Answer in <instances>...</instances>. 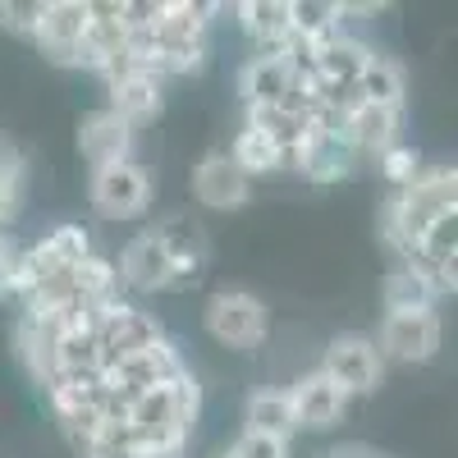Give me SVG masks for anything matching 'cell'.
<instances>
[{"label":"cell","instance_id":"cell-1","mask_svg":"<svg viewBox=\"0 0 458 458\" xmlns=\"http://www.w3.org/2000/svg\"><path fill=\"white\" fill-rule=\"evenodd\" d=\"M129 427H133V454L138 458H179L188 440V422L198 417V380L174 376L165 386L147 390L129 403Z\"/></svg>","mask_w":458,"mask_h":458},{"label":"cell","instance_id":"cell-2","mask_svg":"<svg viewBox=\"0 0 458 458\" xmlns=\"http://www.w3.org/2000/svg\"><path fill=\"white\" fill-rule=\"evenodd\" d=\"M454 198H458V174H454V165H449V170H422L408 188H399V198L390 202V216H386L394 248H399V252H412L431 225L458 216V202H454Z\"/></svg>","mask_w":458,"mask_h":458},{"label":"cell","instance_id":"cell-3","mask_svg":"<svg viewBox=\"0 0 458 458\" xmlns=\"http://www.w3.org/2000/svg\"><path fill=\"white\" fill-rule=\"evenodd\" d=\"M161 339L165 335H161L157 317H147V312H138V308H129V302L114 298L110 308L101 312V321H97V367H101V376L110 367H120L124 358L151 349V344H161Z\"/></svg>","mask_w":458,"mask_h":458},{"label":"cell","instance_id":"cell-4","mask_svg":"<svg viewBox=\"0 0 458 458\" xmlns=\"http://www.w3.org/2000/svg\"><path fill=\"white\" fill-rule=\"evenodd\" d=\"M266 326H271L266 308L243 289H225L207 302V335L225 349H257L266 339Z\"/></svg>","mask_w":458,"mask_h":458},{"label":"cell","instance_id":"cell-5","mask_svg":"<svg viewBox=\"0 0 458 458\" xmlns=\"http://www.w3.org/2000/svg\"><path fill=\"white\" fill-rule=\"evenodd\" d=\"M183 371H188V367H183V358L174 353V344L161 339V344H151V349L124 358L120 367H110V371H106V390L129 408L138 394L165 386V380H174V376H183Z\"/></svg>","mask_w":458,"mask_h":458},{"label":"cell","instance_id":"cell-6","mask_svg":"<svg viewBox=\"0 0 458 458\" xmlns=\"http://www.w3.org/2000/svg\"><path fill=\"white\" fill-rule=\"evenodd\" d=\"M344 394H371L380 386V371H386V358H380L376 339L367 335H339L326 349V367H321Z\"/></svg>","mask_w":458,"mask_h":458},{"label":"cell","instance_id":"cell-7","mask_svg":"<svg viewBox=\"0 0 458 458\" xmlns=\"http://www.w3.org/2000/svg\"><path fill=\"white\" fill-rule=\"evenodd\" d=\"M92 207L97 216L106 220H138L151 202V179L133 165V161H120V165H106L92 174Z\"/></svg>","mask_w":458,"mask_h":458},{"label":"cell","instance_id":"cell-8","mask_svg":"<svg viewBox=\"0 0 458 458\" xmlns=\"http://www.w3.org/2000/svg\"><path fill=\"white\" fill-rule=\"evenodd\" d=\"M380 358L394 362H431L440 349V317L436 312H390L376 339Z\"/></svg>","mask_w":458,"mask_h":458},{"label":"cell","instance_id":"cell-9","mask_svg":"<svg viewBox=\"0 0 458 458\" xmlns=\"http://www.w3.org/2000/svg\"><path fill=\"white\" fill-rule=\"evenodd\" d=\"M193 198L211 211H239L252 198V179L229 161V151H211L193 170Z\"/></svg>","mask_w":458,"mask_h":458},{"label":"cell","instance_id":"cell-10","mask_svg":"<svg viewBox=\"0 0 458 458\" xmlns=\"http://www.w3.org/2000/svg\"><path fill=\"white\" fill-rule=\"evenodd\" d=\"M83 32H88V0H47L32 42L55 64H73V51H79Z\"/></svg>","mask_w":458,"mask_h":458},{"label":"cell","instance_id":"cell-11","mask_svg":"<svg viewBox=\"0 0 458 458\" xmlns=\"http://www.w3.org/2000/svg\"><path fill=\"white\" fill-rule=\"evenodd\" d=\"M120 284L138 289V293H161V289H174L179 276H174V261L165 257L161 239H157V229H147V234H138L124 257H120Z\"/></svg>","mask_w":458,"mask_h":458},{"label":"cell","instance_id":"cell-12","mask_svg":"<svg viewBox=\"0 0 458 458\" xmlns=\"http://www.w3.org/2000/svg\"><path fill=\"white\" fill-rule=\"evenodd\" d=\"M157 239L165 248V257L174 261V276L179 284L174 289H188V284H198L202 280V266H207V234H202V225L193 216H165L157 225Z\"/></svg>","mask_w":458,"mask_h":458},{"label":"cell","instance_id":"cell-13","mask_svg":"<svg viewBox=\"0 0 458 458\" xmlns=\"http://www.w3.org/2000/svg\"><path fill=\"white\" fill-rule=\"evenodd\" d=\"M129 147H133V129L114 110H92V114L79 120V151L97 170L129 161Z\"/></svg>","mask_w":458,"mask_h":458},{"label":"cell","instance_id":"cell-14","mask_svg":"<svg viewBox=\"0 0 458 458\" xmlns=\"http://www.w3.org/2000/svg\"><path fill=\"white\" fill-rule=\"evenodd\" d=\"M239 23L248 28V37L261 47V55L289 60V51H293L289 0H243V5H239Z\"/></svg>","mask_w":458,"mask_h":458},{"label":"cell","instance_id":"cell-15","mask_svg":"<svg viewBox=\"0 0 458 458\" xmlns=\"http://www.w3.org/2000/svg\"><path fill=\"white\" fill-rule=\"evenodd\" d=\"M339 138L358 151H371V157H380V151H390L399 142V110H380V106H367V101H353L349 110H344V124H339Z\"/></svg>","mask_w":458,"mask_h":458},{"label":"cell","instance_id":"cell-16","mask_svg":"<svg viewBox=\"0 0 458 458\" xmlns=\"http://www.w3.org/2000/svg\"><path fill=\"white\" fill-rule=\"evenodd\" d=\"M289 403H293V422L308 427V431H321V427H335L344 403H349V394H344L335 380L326 371H312L302 376L298 386L289 390Z\"/></svg>","mask_w":458,"mask_h":458},{"label":"cell","instance_id":"cell-17","mask_svg":"<svg viewBox=\"0 0 458 458\" xmlns=\"http://www.w3.org/2000/svg\"><path fill=\"white\" fill-rule=\"evenodd\" d=\"M289 161L312 183H339V179H349V170H353V147L344 142L339 133H308L289 151Z\"/></svg>","mask_w":458,"mask_h":458},{"label":"cell","instance_id":"cell-18","mask_svg":"<svg viewBox=\"0 0 458 458\" xmlns=\"http://www.w3.org/2000/svg\"><path fill=\"white\" fill-rule=\"evenodd\" d=\"M106 110H114L129 129L157 120V114H161V79H157V73H147V69H133V73H124V79H114Z\"/></svg>","mask_w":458,"mask_h":458},{"label":"cell","instance_id":"cell-19","mask_svg":"<svg viewBox=\"0 0 458 458\" xmlns=\"http://www.w3.org/2000/svg\"><path fill=\"white\" fill-rule=\"evenodd\" d=\"M239 88L248 106H284L289 88H293V64L276 60V55H252L239 73Z\"/></svg>","mask_w":458,"mask_h":458},{"label":"cell","instance_id":"cell-20","mask_svg":"<svg viewBox=\"0 0 458 458\" xmlns=\"http://www.w3.org/2000/svg\"><path fill=\"white\" fill-rule=\"evenodd\" d=\"M248 431L257 436H271V440H289L298 431L293 422V403H289V390H257L248 399Z\"/></svg>","mask_w":458,"mask_h":458},{"label":"cell","instance_id":"cell-21","mask_svg":"<svg viewBox=\"0 0 458 458\" xmlns=\"http://www.w3.org/2000/svg\"><path fill=\"white\" fill-rule=\"evenodd\" d=\"M358 101H367V106H380V110H399L403 106V69L394 64V60H380V55H371L367 64H362V73H358Z\"/></svg>","mask_w":458,"mask_h":458},{"label":"cell","instance_id":"cell-22","mask_svg":"<svg viewBox=\"0 0 458 458\" xmlns=\"http://www.w3.org/2000/svg\"><path fill=\"white\" fill-rule=\"evenodd\" d=\"M229 161H234L248 179L252 174H271V170H280L289 157H284V151L271 142V138H266L261 129H239V138H234V147H229Z\"/></svg>","mask_w":458,"mask_h":458},{"label":"cell","instance_id":"cell-23","mask_svg":"<svg viewBox=\"0 0 458 458\" xmlns=\"http://www.w3.org/2000/svg\"><path fill=\"white\" fill-rule=\"evenodd\" d=\"M248 129H261L266 138L284 151V157L302 138H308V120L293 114V110H284V106H248Z\"/></svg>","mask_w":458,"mask_h":458},{"label":"cell","instance_id":"cell-24","mask_svg":"<svg viewBox=\"0 0 458 458\" xmlns=\"http://www.w3.org/2000/svg\"><path fill=\"white\" fill-rule=\"evenodd\" d=\"M436 302V284L412 271V266H399V271L386 280V308L390 312H431Z\"/></svg>","mask_w":458,"mask_h":458},{"label":"cell","instance_id":"cell-25","mask_svg":"<svg viewBox=\"0 0 458 458\" xmlns=\"http://www.w3.org/2000/svg\"><path fill=\"white\" fill-rule=\"evenodd\" d=\"M47 243H51V252H55L64 266H79V261L92 257V234H88L83 225H60V229H51Z\"/></svg>","mask_w":458,"mask_h":458},{"label":"cell","instance_id":"cell-26","mask_svg":"<svg viewBox=\"0 0 458 458\" xmlns=\"http://www.w3.org/2000/svg\"><path fill=\"white\" fill-rule=\"evenodd\" d=\"M47 0H0V28L14 32V37H32L37 19H42Z\"/></svg>","mask_w":458,"mask_h":458},{"label":"cell","instance_id":"cell-27","mask_svg":"<svg viewBox=\"0 0 458 458\" xmlns=\"http://www.w3.org/2000/svg\"><path fill=\"white\" fill-rule=\"evenodd\" d=\"M380 170H386V179H390L394 188H408L417 174H422V161H417V151H412V147L394 142L390 151H380Z\"/></svg>","mask_w":458,"mask_h":458},{"label":"cell","instance_id":"cell-28","mask_svg":"<svg viewBox=\"0 0 458 458\" xmlns=\"http://www.w3.org/2000/svg\"><path fill=\"white\" fill-rule=\"evenodd\" d=\"M229 458H289L284 454V445L280 440H271V436H257V431H243V440L229 449Z\"/></svg>","mask_w":458,"mask_h":458},{"label":"cell","instance_id":"cell-29","mask_svg":"<svg viewBox=\"0 0 458 458\" xmlns=\"http://www.w3.org/2000/svg\"><path fill=\"white\" fill-rule=\"evenodd\" d=\"M10 276H14V252L0 239V298H10Z\"/></svg>","mask_w":458,"mask_h":458},{"label":"cell","instance_id":"cell-30","mask_svg":"<svg viewBox=\"0 0 458 458\" xmlns=\"http://www.w3.org/2000/svg\"><path fill=\"white\" fill-rule=\"evenodd\" d=\"M330 458H386V454H371V449H344V454H330Z\"/></svg>","mask_w":458,"mask_h":458},{"label":"cell","instance_id":"cell-31","mask_svg":"<svg viewBox=\"0 0 458 458\" xmlns=\"http://www.w3.org/2000/svg\"><path fill=\"white\" fill-rule=\"evenodd\" d=\"M0 174H10V170H5V151H0Z\"/></svg>","mask_w":458,"mask_h":458},{"label":"cell","instance_id":"cell-32","mask_svg":"<svg viewBox=\"0 0 458 458\" xmlns=\"http://www.w3.org/2000/svg\"><path fill=\"white\" fill-rule=\"evenodd\" d=\"M216 458H229V454H216Z\"/></svg>","mask_w":458,"mask_h":458}]
</instances>
